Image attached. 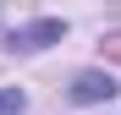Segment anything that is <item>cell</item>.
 <instances>
[{
	"mask_svg": "<svg viewBox=\"0 0 121 115\" xmlns=\"http://www.w3.org/2000/svg\"><path fill=\"white\" fill-rule=\"evenodd\" d=\"M60 28L55 16H44V22H28V28H17L11 38H6V49H17V55H33V49H44V44H60Z\"/></svg>",
	"mask_w": 121,
	"mask_h": 115,
	"instance_id": "obj_1",
	"label": "cell"
},
{
	"mask_svg": "<svg viewBox=\"0 0 121 115\" xmlns=\"http://www.w3.org/2000/svg\"><path fill=\"white\" fill-rule=\"evenodd\" d=\"M110 93H116V82H110L105 71H83V77L72 82V99H77V104H99V99H110Z\"/></svg>",
	"mask_w": 121,
	"mask_h": 115,
	"instance_id": "obj_2",
	"label": "cell"
},
{
	"mask_svg": "<svg viewBox=\"0 0 121 115\" xmlns=\"http://www.w3.org/2000/svg\"><path fill=\"white\" fill-rule=\"evenodd\" d=\"M22 93H17V88H0V115H22Z\"/></svg>",
	"mask_w": 121,
	"mask_h": 115,
	"instance_id": "obj_3",
	"label": "cell"
}]
</instances>
